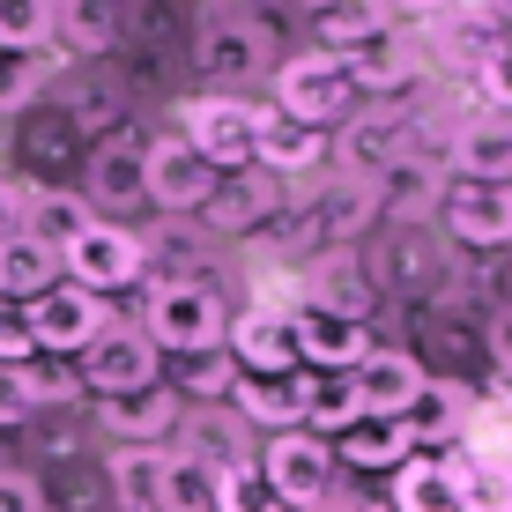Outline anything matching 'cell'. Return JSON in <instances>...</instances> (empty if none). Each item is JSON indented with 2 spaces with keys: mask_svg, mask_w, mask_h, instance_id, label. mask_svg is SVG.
Masks as SVG:
<instances>
[{
  "mask_svg": "<svg viewBox=\"0 0 512 512\" xmlns=\"http://www.w3.org/2000/svg\"><path fill=\"white\" fill-rule=\"evenodd\" d=\"M141 334L171 357H201V349H223V297L208 282H156L149 305H141Z\"/></svg>",
  "mask_w": 512,
  "mask_h": 512,
  "instance_id": "1",
  "label": "cell"
},
{
  "mask_svg": "<svg viewBox=\"0 0 512 512\" xmlns=\"http://www.w3.org/2000/svg\"><path fill=\"white\" fill-rule=\"evenodd\" d=\"M349 104H357V82H349V67L334 60V52H305V60H282L275 75V112L305 119V127H342Z\"/></svg>",
  "mask_w": 512,
  "mask_h": 512,
  "instance_id": "2",
  "label": "cell"
},
{
  "mask_svg": "<svg viewBox=\"0 0 512 512\" xmlns=\"http://www.w3.org/2000/svg\"><path fill=\"white\" fill-rule=\"evenodd\" d=\"M149 268V245H141L134 231H119V223H90L75 245L60 253V275L75 282V290H90V297H112V290H127V282Z\"/></svg>",
  "mask_w": 512,
  "mask_h": 512,
  "instance_id": "3",
  "label": "cell"
},
{
  "mask_svg": "<svg viewBox=\"0 0 512 512\" xmlns=\"http://www.w3.org/2000/svg\"><path fill=\"white\" fill-rule=\"evenodd\" d=\"M164 379V349L149 342L141 327H104L90 349H82V386H90L97 401L112 394H141V386Z\"/></svg>",
  "mask_w": 512,
  "mask_h": 512,
  "instance_id": "4",
  "label": "cell"
},
{
  "mask_svg": "<svg viewBox=\"0 0 512 512\" xmlns=\"http://www.w3.org/2000/svg\"><path fill=\"white\" fill-rule=\"evenodd\" d=\"M179 134L193 141V156H208L216 171H245V164H253V134H260V104H245V97H201V104H186Z\"/></svg>",
  "mask_w": 512,
  "mask_h": 512,
  "instance_id": "5",
  "label": "cell"
},
{
  "mask_svg": "<svg viewBox=\"0 0 512 512\" xmlns=\"http://www.w3.org/2000/svg\"><path fill=\"white\" fill-rule=\"evenodd\" d=\"M141 186H149V201L164 208V216H193V208H208V193H216V164L193 156L186 134H164L141 156Z\"/></svg>",
  "mask_w": 512,
  "mask_h": 512,
  "instance_id": "6",
  "label": "cell"
},
{
  "mask_svg": "<svg viewBox=\"0 0 512 512\" xmlns=\"http://www.w3.org/2000/svg\"><path fill=\"white\" fill-rule=\"evenodd\" d=\"M260 475H268V490L297 512V505H320L327 498L334 453H327V438H312V431H275L268 453H260Z\"/></svg>",
  "mask_w": 512,
  "mask_h": 512,
  "instance_id": "7",
  "label": "cell"
},
{
  "mask_svg": "<svg viewBox=\"0 0 512 512\" xmlns=\"http://www.w3.org/2000/svg\"><path fill=\"white\" fill-rule=\"evenodd\" d=\"M104 327H112V320H104V297L75 290V282H52L38 305H30V334H38L45 357H82Z\"/></svg>",
  "mask_w": 512,
  "mask_h": 512,
  "instance_id": "8",
  "label": "cell"
},
{
  "mask_svg": "<svg viewBox=\"0 0 512 512\" xmlns=\"http://www.w3.org/2000/svg\"><path fill=\"white\" fill-rule=\"evenodd\" d=\"M409 141H416V127L394 112V104L342 119V164H349V179H386V171L409 156Z\"/></svg>",
  "mask_w": 512,
  "mask_h": 512,
  "instance_id": "9",
  "label": "cell"
},
{
  "mask_svg": "<svg viewBox=\"0 0 512 512\" xmlns=\"http://www.w3.org/2000/svg\"><path fill=\"white\" fill-rule=\"evenodd\" d=\"M290 327H297V357H305L312 372H357V364L372 357L364 320H342V312H320V305H297Z\"/></svg>",
  "mask_w": 512,
  "mask_h": 512,
  "instance_id": "10",
  "label": "cell"
},
{
  "mask_svg": "<svg viewBox=\"0 0 512 512\" xmlns=\"http://www.w3.org/2000/svg\"><path fill=\"white\" fill-rule=\"evenodd\" d=\"M349 386H357V409H364V416L401 423V416H409V401L423 394V364L401 357V349H372V357L349 372Z\"/></svg>",
  "mask_w": 512,
  "mask_h": 512,
  "instance_id": "11",
  "label": "cell"
},
{
  "mask_svg": "<svg viewBox=\"0 0 512 512\" xmlns=\"http://www.w3.org/2000/svg\"><path fill=\"white\" fill-rule=\"evenodd\" d=\"M231 357H238V372H253V379H290L297 364V327H290V312H245V320L231 327Z\"/></svg>",
  "mask_w": 512,
  "mask_h": 512,
  "instance_id": "12",
  "label": "cell"
},
{
  "mask_svg": "<svg viewBox=\"0 0 512 512\" xmlns=\"http://www.w3.org/2000/svg\"><path fill=\"white\" fill-rule=\"evenodd\" d=\"M446 231L461 245H512V186L453 179L446 186Z\"/></svg>",
  "mask_w": 512,
  "mask_h": 512,
  "instance_id": "13",
  "label": "cell"
},
{
  "mask_svg": "<svg viewBox=\"0 0 512 512\" xmlns=\"http://www.w3.org/2000/svg\"><path fill=\"white\" fill-rule=\"evenodd\" d=\"M97 416H104V431L119 438V446H156V438L171 431V423L186 416V401H179V386H141V394H112V401H97Z\"/></svg>",
  "mask_w": 512,
  "mask_h": 512,
  "instance_id": "14",
  "label": "cell"
},
{
  "mask_svg": "<svg viewBox=\"0 0 512 512\" xmlns=\"http://www.w3.org/2000/svg\"><path fill=\"white\" fill-rule=\"evenodd\" d=\"M141 156H149V141H134V134L97 141V149H90V193H82V201H90V208H134V201H149V186H141Z\"/></svg>",
  "mask_w": 512,
  "mask_h": 512,
  "instance_id": "15",
  "label": "cell"
},
{
  "mask_svg": "<svg viewBox=\"0 0 512 512\" xmlns=\"http://www.w3.org/2000/svg\"><path fill=\"white\" fill-rule=\"evenodd\" d=\"M327 156V141L320 127H305V119H290V112H260V134H253V164L268 171V179H290V171H312Z\"/></svg>",
  "mask_w": 512,
  "mask_h": 512,
  "instance_id": "16",
  "label": "cell"
},
{
  "mask_svg": "<svg viewBox=\"0 0 512 512\" xmlns=\"http://www.w3.org/2000/svg\"><path fill=\"white\" fill-rule=\"evenodd\" d=\"M52 282H60V253H52L45 238H30V231H8V238H0V297L38 305Z\"/></svg>",
  "mask_w": 512,
  "mask_h": 512,
  "instance_id": "17",
  "label": "cell"
},
{
  "mask_svg": "<svg viewBox=\"0 0 512 512\" xmlns=\"http://www.w3.org/2000/svg\"><path fill=\"white\" fill-rule=\"evenodd\" d=\"M453 171L475 186H512V119H475L453 134Z\"/></svg>",
  "mask_w": 512,
  "mask_h": 512,
  "instance_id": "18",
  "label": "cell"
},
{
  "mask_svg": "<svg viewBox=\"0 0 512 512\" xmlns=\"http://www.w3.org/2000/svg\"><path fill=\"white\" fill-rule=\"evenodd\" d=\"M193 60H201V75H216V82H245V75L268 67V45H260L253 23H208L201 45H193Z\"/></svg>",
  "mask_w": 512,
  "mask_h": 512,
  "instance_id": "19",
  "label": "cell"
},
{
  "mask_svg": "<svg viewBox=\"0 0 512 512\" xmlns=\"http://www.w3.org/2000/svg\"><path fill=\"white\" fill-rule=\"evenodd\" d=\"M238 409L260 423V431H305V372H290V379H253V372H238Z\"/></svg>",
  "mask_w": 512,
  "mask_h": 512,
  "instance_id": "20",
  "label": "cell"
},
{
  "mask_svg": "<svg viewBox=\"0 0 512 512\" xmlns=\"http://www.w3.org/2000/svg\"><path fill=\"white\" fill-rule=\"evenodd\" d=\"M164 475H171L164 446H119L112 453V498L127 512H164Z\"/></svg>",
  "mask_w": 512,
  "mask_h": 512,
  "instance_id": "21",
  "label": "cell"
},
{
  "mask_svg": "<svg viewBox=\"0 0 512 512\" xmlns=\"http://www.w3.org/2000/svg\"><path fill=\"white\" fill-rule=\"evenodd\" d=\"M90 223H97V208L82 201V193H52V186H45V193H23V231L45 238L52 253H67Z\"/></svg>",
  "mask_w": 512,
  "mask_h": 512,
  "instance_id": "22",
  "label": "cell"
},
{
  "mask_svg": "<svg viewBox=\"0 0 512 512\" xmlns=\"http://www.w3.org/2000/svg\"><path fill=\"white\" fill-rule=\"evenodd\" d=\"M275 201H282V186H275L260 164H245L231 186H216V193H208V223H216V231H253V223L268 216Z\"/></svg>",
  "mask_w": 512,
  "mask_h": 512,
  "instance_id": "23",
  "label": "cell"
},
{
  "mask_svg": "<svg viewBox=\"0 0 512 512\" xmlns=\"http://www.w3.org/2000/svg\"><path fill=\"white\" fill-rule=\"evenodd\" d=\"M119 38V0H52V45L60 52H104Z\"/></svg>",
  "mask_w": 512,
  "mask_h": 512,
  "instance_id": "24",
  "label": "cell"
},
{
  "mask_svg": "<svg viewBox=\"0 0 512 512\" xmlns=\"http://www.w3.org/2000/svg\"><path fill=\"white\" fill-rule=\"evenodd\" d=\"M379 30H386L379 0H327V8L312 15V38H320V52H334V60H349L357 45H372Z\"/></svg>",
  "mask_w": 512,
  "mask_h": 512,
  "instance_id": "25",
  "label": "cell"
},
{
  "mask_svg": "<svg viewBox=\"0 0 512 512\" xmlns=\"http://www.w3.org/2000/svg\"><path fill=\"white\" fill-rule=\"evenodd\" d=\"M394 512H461V483H453V461H401L394 468Z\"/></svg>",
  "mask_w": 512,
  "mask_h": 512,
  "instance_id": "26",
  "label": "cell"
},
{
  "mask_svg": "<svg viewBox=\"0 0 512 512\" xmlns=\"http://www.w3.org/2000/svg\"><path fill=\"white\" fill-rule=\"evenodd\" d=\"M461 416H468L461 386H446V379H423V394L409 401L401 431H409V446H446V438H461Z\"/></svg>",
  "mask_w": 512,
  "mask_h": 512,
  "instance_id": "27",
  "label": "cell"
},
{
  "mask_svg": "<svg viewBox=\"0 0 512 512\" xmlns=\"http://www.w3.org/2000/svg\"><path fill=\"white\" fill-rule=\"evenodd\" d=\"M342 67H349V82H357V90H394V82H409V75H416V45L401 38L394 23H386L379 38H372V45H357Z\"/></svg>",
  "mask_w": 512,
  "mask_h": 512,
  "instance_id": "28",
  "label": "cell"
},
{
  "mask_svg": "<svg viewBox=\"0 0 512 512\" xmlns=\"http://www.w3.org/2000/svg\"><path fill=\"white\" fill-rule=\"evenodd\" d=\"M305 305L342 312V320H364V312H372V275H364L349 253H327L320 268H312V297H305Z\"/></svg>",
  "mask_w": 512,
  "mask_h": 512,
  "instance_id": "29",
  "label": "cell"
},
{
  "mask_svg": "<svg viewBox=\"0 0 512 512\" xmlns=\"http://www.w3.org/2000/svg\"><path fill=\"white\" fill-rule=\"evenodd\" d=\"M223 498V468L208 453H171V475H164V512H216Z\"/></svg>",
  "mask_w": 512,
  "mask_h": 512,
  "instance_id": "30",
  "label": "cell"
},
{
  "mask_svg": "<svg viewBox=\"0 0 512 512\" xmlns=\"http://www.w3.org/2000/svg\"><path fill=\"white\" fill-rule=\"evenodd\" d=\"M409 453H416L409 431L386 423V416H364V423H349V431H342V461L349 468H401Z\"/></svg>",
  "mask_w": 512,
  "mask_h": 512,
  "instance_id": "31",
  "label": "cell"
},
{
  "mask_svg": "<svg viewBox=\"0 0 512 512\" xmlns=\"http://www.w3.org/2000/svg\"><path fill=\"white\" fill-rule=\"evenodd\" d=\"M305 423L312 431H349V423H364L349 372H305Z\"/></svg>",
  "mask_w": 512,
  "mask_h": 512,
  "instance_id": "32",
  "label": "cell"
},
{
  "mask_svg": "<svg viewBox=\"0 0 512 512\" xmlns=\"http://www.w3.org/2000/svg\"><path fill=\"white\" fill-rule=\"evenodd\" d=\"M453 483H461V512H512V468L505 461H453Z\"/></svg>",
  "mask_w": 512,
  "mask_h": 512,
  "instance_id": "33",
  "label": "cell"
},
{
  "mask_svg": "<svg viewBox=\"0 0 512 512\" xmlns=\"http://www.w3.org/2000/svg\"><path fill=\"white\" fill-rule=\"evenodd\" d=\"M45 45H52V0H0V52L23 60Z\"/></svg>",
  "mask_w": 512,
  "mask_h": 512,
  "instance_id": "34",
  "label": "cell"
},
{
  "mask_svg": "<svg viewBox=\"0 0 512 512\" xmlns=\"http://www.w3.org/2000/svg\"><path fill=\"white\" fill-rule=\"evenodd\" d=\"M216 512H290V505L268 490V475H260V468L231 461V468H223V498H216Z\"/></svg>",
  "mask_w": 512,
  "mask_h": 512,
  "instance_id": "35",
  "label": "cell"
},
{
  "mask_svg": "<svg viewBox=\"0 0 512 512\" xmlns=\"http://www.w3.org/2000/svg\"><path fill=\"white\" fill-rule=\"evenodd\" d=\"M38 90H45V60H38V52H23V60H0V119L23 112Z\"/></svg>",
  "mask_w": 512,
  "mask_h": 512,
  "instance_id": "36",
  "label": "cell"
},
{
  "mask_svg": "<svg viewBox=\"0 0 512 512\" xmlns=\"http://www.w3.org/2000/svg\"><path fill=\"white\" fill-rule=\"evenodd\" d=\"M38 416V379H30V364H0V431H15V423Z\"/></svg>",
  "mask_w": 512,
  "mask_h": 512,
  "instance_id": "37",
  "label": "cell"
},
{
  "mask_svg": "<svg viewBox=\"0 0 512 512\" xmlns=\"http://www.w3.org/2000/svg\"><path fill=\"white\" fill-rule=\"evenodd\" d=\"M238 386V357L231 349H201V357H186V394H231Z\"/></svg>",
  "mask_w": 512,
  "mask_h": 512,
  "instance_id": "38",
  "label": "cell"
},
{
  "mask_svg": "<svg viewBox=\"0 0 512 512\" xmlns=\"http://www.w3.org/2000/svg\"><path fill=\"white\" fill-rule=\"evenodd\" d=\"M38 357V334H30V305L0 297V364H30Z\"/></svg>",
  "mask_w": 512,
  "mask_h": 512,
  "instance_id": "39",
  "label": "cell"
},
{
  "mask_svg": "<svg viewBox=\"0 0 512 512\" xmlns=\"http://www.w3.org/2000/svg\"><path fill=\"white\" fill-rule=\"evenodd\" d=\"M475 90L490 97V112H498V119H512V52H505V45L475 67Z\"/></svg>",
  "mask_w": 512,
  "mask_h": 512,
  "instance_id": "40",
  "label": "cell"
},
{
  "mask_svg": "<svg viewBox=\"0 0 512 512\" xmlns=\"http://www.w3.org/2000/svg\"><path fill=\"white\" fill-rule=\"evenodd\" d=\"M0 512H45V490L30 475H0Z\"/></svg>",
  "mask_w": 512,
  "mask_h": 512,
  "instance_id": "41",
  "label": "cell"
},
{
  "mask_svg": "<svg viewBox=\"0 0 512 512\" xmlns=\"http://www.w3.org/2000/svg\"><path fill=\"white\" fill-rule=\"evenodd\" d=\"M490 357H498V372L512 379V312H498V327H490Z\"/></svg>",
  "mask_w": 512,
  "mask_h": 512,
  "instance_id": "42",
  "label": "cell"
},
{
  "mask_svg": "<svg viewBox=\"0 0 512 512\" xmlns=\"http://www.w3.org/2000/svg\"><path fill=\"white\" fill-rule=\"evenodd\" d=\"M8 231H23V193L0 179V238H8Z\"/></svg>",
  "mask_w": 512,
  "mask_h": 512,
  "instance_id": "43",
  "label": "cell"
},
{
  "mask_svg": "<svg viewBox=\"0 0 512 512\" xmlns=\"http://www.w3.org/2000/svg\"><path fill=\"white\" fill-rule=\"evenodd\" d=\"M379 8H438V0H379Z\"/></svg>",
  "mask_w": 512,
  "mask_h": 512,
  "instance_id": "44",
  "label": "cell"
},
{
  "mask_svg": "<svg viewBox=\"0 0 512 512\" xmlns=\"http://www.w3.org/2000/svg\"><path fill=\"white\" fill-rule=\"evenodd\" d=\"M505 52H512V23H505Z\"/></svg>",
  "mask_w": 512,
  "mask_h": 512,
  "instance_id": "45",
  "label": "cell"
},
{
  "mask_svg": "<svg viewBox=\"0 0 512 512\" xmlns=\"http://www.w3.org/2000/svg\"><path fill=\"white\" fill-rule=\"evenodd\" d=\"M372 512H394V505H372Z\"/></svg>",
  "mask_w": 512,
  "mask_h": 512,
  "instance_id": "46",
  "label": "cell"
},
{
  "mask_svg": "<svg viewBox=\"0 0 512 512\" xmlns=\"http://www.w3.org/2000/svg\"><path fill=\"white\" fill-rule=\"evenodd\" d=\"M0 60H8V52H0Z\"/></svg>",
  "mask_w": 512,
  "mask_h": 512,
  "instance_id": "47",
  "label": "cell"
}]
</instances>
